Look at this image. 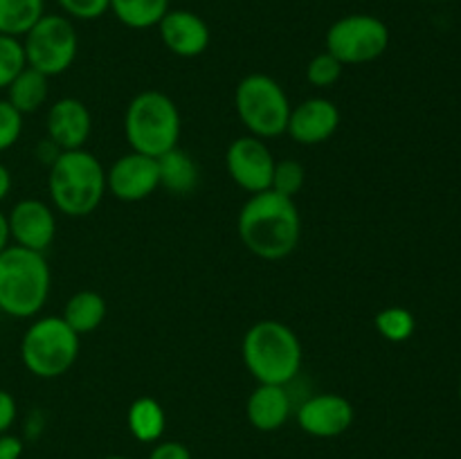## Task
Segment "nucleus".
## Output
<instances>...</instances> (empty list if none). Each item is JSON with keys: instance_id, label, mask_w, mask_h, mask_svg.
<instances>
[{"instance_id": "1", "label": "nucleus", "mask_w": 461, "mask_h": 459, "mask_svg": "<svg viewBox=\"0 0 461 459\" xmlns=\"http://www.w3.org/2000/svg\"><path fill=\"white\" fill-rule=\"evenodd\" d=\"M237 232L248 252L266 261L286 259L302 238V216L295 198L266 189L243 202Z\"/></svg>"}, {"instance_id": "2", "label": "nucleus", "mask_w": 461, "mask_h": 459, "mask_svg": "<svg viewBox=\"0 0 461 459\" xmlns=\"http://www.w3.org/2000/svg\"><path fill=\"white\" fill-rule=\"evenodd\" d=\"M52 286L43 252L9 243L0 252V310L9 318H36L43 310Z\"/></svg>"}, {"instance_id": "3", "label": "nucleus", "mask_w": 461, "mask_h": 459, "mask_svg": "<svg viewBox=\"0 0 461 459\" xmlns=\"http://www.w3.org/2000/svg\"><path fill=\"white\" fill-rule=\"evenodd\" d=\"M241 358L257 382L288 385L302 369V342L279 320H259L243 336Z\"/></svg>"}, {"instance_id": "4", "label": "nucleus", "mask_w": 461, "mask_h": 459, "mask_svg": "<svg viewBox=\"0 0 461 459\" xmlns=\"http://www.w3.org/2000/svg\"><path fill=\"white\" fill-rule=\"evenodd\" d=\"M48 189L54 210L84 219L97 210L106 194V171L99 158L86 148L63 151L50 166Z\"/></svg>"}, {"instance_id": "5", "label": "nucleus", "mask_w": 461, "mask_h": 459, "mask_svg": "<svg viewBox=\"0 0 461 459\" xmlns=\"http://www.w3.org/2000/svg\"><path fill=\"white\" fill-rule=\"evenodd\" d=\"M180 111L169 94L160 90H144L126 106L124 135L131 151L160 158L178 147Z\"/></svg>"}, {"instance_id": "6", "label": "nucleus", "mask_w": 461, "mask_h": 459, "mask_svg": "<svg viewBox=\"0 0 461 459\" xmlns=\"http://www.w3.org/2000/svg\"><path fill=\"white\" fill-rule=\"evenodd\" d=\"M81 336H77L61 315L34 320L23 333L21 360L36 378H59L72 369L79 358Z\"/></svg>"}, {"instance_id": "7", "label": "nucleus", "mask_w": 461, "mask_h": 459, "mask_svg": "<svg viewBox=\"0 0 461 459\" xmlns=\"http://www.w3.org/2000/svg\"><path fill=\"white\" fill-rule=\"evenodd\" d=\"M234 106L248 135L259 140H273L286 133L291 102L277 79L268 75H248L234 90Z\"/></svg>"}, {"instance_id": "8", "label": "nucleus", "mask_w": 461, "mask_h": 459, "mask_svg": "<svg viewBox=\"0 0 461 459\" xmlns=\"http://www.w3.org/2000/svg\"><path fill=\"white\" fill-rule=\"evenodd\" d=\"M21 40L27 68H34L50 79L70 70L79 52L75 22L63 14H43Z\"/></svg>"}, {"instance_id": "9", "label": "nucleus", "mask_w": 461, "mask_h": 459, "mask_svg": "<svg viewBox=\"0 0 461 459\" xmlns=\"http://www.w3.org/2000/svg\"><path fill=\"white\" fill-rule=\"evenodd\" d=\"M324 43L342 66H363L387 52L390 27L374 14H347L331 22Z\"/></svg>"}, {"instance_id": "10", "label": "nucleus", "mask_w": 461, "mask_h": 459, "mask_svg": "<svg viewBox=\"0 0 461 459\" xmlns=\"http://www.w3.org/2000/svg\"><path fill=\"white\" fill-rule=\"evenodd\" d=\"M275 162L277 160L266 140L255 138V135H241L225 151V169L230 178L250 196L270 189Z\"/></svg>"}, {"instance_id": "11", "label": "nucleus", "mask_w": 461, "mask_h": 459, "mask_svg": "<svg viewBox=\"0 0 461 459\" xmlns=\"http://www.w3.org/2000/svg\"><path fill=\"white\" fill-rule=\"evenodd\" d=\"M7 230L14 246L34 252H48L57 237V216L48 202L39 198H23L9 210Z\"/></svg>"}, {"instance_id": "12", "label": "nucleus", "mask_w": 461, "mask_h": 459, "mask_svg": "<svg viewBox=\"0 0 461 459\" xmlns=\"http://www.w3.org/2000/svg\"><path fill=\"white\" fill-rule=\"evenodd\" d=\"M158 187H160L158 160L144 153H126L117 158L106 171V192H111L117 201L140 202L151 196Z\"/></svg>"}, {"instance_id": "13", "label": "nucleus", "mask_w": 461, "mask_h": 459, "mask_svg": "<svg viewBox=\"0 0 461 459\" xmlns=\"http://www.w3.org/2000/svg\"><path fill=\"white\" fill-rule=\"evenodd\" d=\"M356 418L349 399L340 394H315L297 408V423L302 430L318 439H333L345 435Z\"/></svg>"}, {"instance_id": "14", "label": "nucleus", "mask_w": 461, "mask_h": 459, "mask_svg": "<svg viewBox=\"0 0 461 459\" xmlns=\"http://www.w3.org/2000/svg\"><path fill=\"white\" fill-rule=\"evenodd\" d=\"M340 126V111L336 104L327 97H311L300 106L291 108L286 133L293 142L315 147L333 138Z\"/></svg>"}, {"instance_id": "15", "label": "nucleus", "mask_w": 461, "mask_h": 459, "mask_svg": "<svg viewBox=\"0 0 461 459\" xmlns=\"http://www.w3.org/2000/svg\"><path fill=\"white\" fill-rule=\"evenodd\" d=\"M158 34L171 54L183 58L201 57L210 48L212 32L205 18L189 9H169L158 22Z\"/></svg>"}, {"instance_id": "16", "label": "nucleus", "mask_w": 461, "mask_h": 459, "mask_svg": "<svg viewBox=\"0 0 461 459\" xmlns=\"http://www.w3.org/2000/svg\"><path fill=\"white\" fill-rule=\"evenodd\" d=\"M48 138L61 151L84 148L93 130V115L88 106L77 97H63L54 102L48 111Z\"/></svg>"}, {"instance_id": "17", "label": "nucleus", "mask_w": 461, "mask_h": 459, "mask_svg": "<svg viewBox=\"0 0 461 459\" xmlns=\"http://www.w3.org/2000/svg\"><path fill=\"white\" fill-rule=\"evenodd\" d=\"M293 412L291 396L286 385H259L252 390L246 403V417L250 426L259 432H275L284 428Z\"/></svg>"}, {"instance_id": "18", "label": "nucleus", "mask_w": 461, "mask_h": 459, "mask_svg": "<svg viewBox=\"0 0 461 459\" xmlns=\"http://www.w3.org/2000/svg\"><path fill=\"white\" fill-rule=\"evenodd\" d=\"M160 187L174 196H187L198 184V165L187 151L180 147L171 148L165 156L156 158Z\"/></svg>"}, {"instance_id": "19", "label": "nucleus", "mask_w": 461, "mask_h": 459, "mask_svg": "<svg viewBox=\"0 0 461 459\" xmlns=\"http://www.w3.org/2000/svg\"><path fill=\"white\" fill-rule=\"evenodd\" d=\"M106 300L97 291H79L68 300L61 318L77 336L97 331L106 320Z\"/></svg>"}, {"instance_id": "20", "label": "nucleus", "mask_w": 461, "mask_h": 459, "mask_svg": "<svg viewBox=\"0 0 461 459\" xmlns=\"http://www.w3.org/2000/svg\"><path fill=\"white\" fill-rule=\"evenodd\" d=\"M131 435L142 444H158L165 435L167 414L162 405L153 396H140L131 403L129 414H126Z\"/></svg>"}, {"instance_id": "21", "label": "nucleus", "mask_w": 461, "mask_h": 459, "mask_svg": "<svg viewBox=\"0 0 461 459\" xmlns=\"http://www.w3.org/2000/svg\"><path fill=\"white\" fill-rule=\"evenodd\" d=\"M50 97V76L41 75L34 68H25L12 84L7 86V102L21 115H30L43 108Z\"/></svg>"}, {"instance_id": "22", "label": "nucleus", "mask_w": 461, "mask_h": 459, "mask_svg": "<svg viewBox=\"0 0 461 459\" xmlns=\"http://www.w3.org/2000/svg\"><path fill=\"white\" fill-rule=\"evenodd\" d=\"M169 9V0H111L113 16L129 30L158 27Z\"/></svg>"}, {"instance_id": "23", "label": "nucleus", "mask_w": 461, "mask_h": 459, "mask_svg": "<svg viewBox=\"0 0 461 459\" xmlns=\"http://www.w3.org/2000/svg\"><path fill=\"white\" fill-rule=\"evenodd\" d=\"M45 14V0H0V34L23 36Z\"/></svg>"}, {"instance_id": "24", "label": "nucleus", "mask_w": 461, "mask_h": 459, "mask_svg": "<svg viewBox=\"0 0 461 459\" xmlns=\"http://www.w3.org/2000/svg\"><path fill=\"white\" fill-rule=\"evenodd\" d=\"M374 327L387 342H405L412 338L414 328H417V320L403 306H387V309L376 313Z\"/></svg>"}, {"instance_id": "25", "label": "nucleus", "mask_w": 461, "mask_h": 459, "mask_svg": "<svg viewBox=\"0 0 461 459\" xmlns=\"http://www.w3.org/2000/svg\"><path fill=\"white\" fill-rule=\"evenodd\" d=\"M27 68L25 50L18 36L0 34V90H7V86Z\"/></svg>"}, {"instance_id": "26", "label": "nucleus", "mask_w": 461, "mask_h": 459, "mask_svg": "<svg viewBox=\"0 0 461 459\" xmlns=\"http://www.w3.org/2000/svg\"><path fill=\"white\" fill-rule=\"evenodd\" d=\"M306 183V171L302 166V162L297 160H277L275 162L273 171V183H270V189L282 196L295 198L297 194L302 192Z\"/></svg>"}, {"instance_id": "27", "label": "nucleus", "mask_w": 461, "mask_h": 459, "mask_svg": "<svg viewBox=\"0 0 461 459\" xmlns=\"http://www.w3.org/2000/svg\"><path fill=\"white\" fill-rule=\"evenodd\" d=\"M342 70H345V66L324 50V52L315 54L309 61V66H306V81L313 88H331V86L340 81Z\"/></svg>"}, {"instance_id": "28", "label": "nucleus", "mask_w": 461, "mask_h": 459, "mask_svg": "<svg viewBox=\"0 0 461 459\" xmlns=\"http://www.w3.org/2000/svg\"><path fill=\"white\" fill-rule=\"evenodd\" d=\"M23 117L7 99H0V153L9 151L23 135Z\"/></svg>"}, {"instance_id": "29", "label": "nucleus", "mask_w": 461, "mask_h": 459, "mask_svg": "<svg viewBox=\"0 0 461 459\" xmlns=\"http://www.w3.org/2000/svg\"><path fill=\"white\" fill-rule=\"evenodd\" d=\"M63 16L70 21H97L111 12V0H57Z\"/></svg>"}, {"instance_id": "30", "label": "nucleus", "mask_w": 461, "mask_h": 459, "mask_svg": "<svg viewBox=\"0 0 461 459\" xmlns=\"http://www.w3.org/2000/svg\"><path fill=\"white\" fill-rule=\"evenodd\" d=\"M147 459H194L192 450L180 441H158Z\"/></svg>"}, {"instance_id": "31", "label": "nucleus", "mask_w": 461, "mask_h": 459, "mask_svg": "<svg viewBox=\"0 0 461 459\" xmlns=\"http://www.w3.org/2000/svg\"><path fill=\"white\" fill-rule=\"evenodd\" d=\"M16 414H18L16 399H14L7 390L0 387V435L12 430L14 421H16Z\"/></svg>"}, {"instance_id": "32", "label": "nucleus", "mask_w": 461, "mask_h": 459, "mask_svg": "<svg viewBox=\"0 0 461 459\" xmlns=\"http://www.w3.org/2000/svg\"><path fill=\"white\" fill-rule=\"evenodd\" d=\"M23 450H25V444L21 436L12 435V432L0 435V459H21Z\"/></svg>"}, {"instance_id": "33", "label": "nucleus", "mask_w": 461, "mask_h": 459, "mask_svg": "<svg viewBox=\"0 0 461 459\" xmlns=\"http://www.w3.org/2000/svg\"><path fill=\"white\" fill-rule=\"evenodd\" d=\"M61 148L57 147V144L52 142V140H43V142L39 144V148H36V156H39V160L43 162V165H48V166H52V162L57 160L59 156H61Z\"/></svg>"}, {"instance_id": "34", "label": "nucleus", "mask_w": 461, "mask_h": 459, "mask_svg": "<svg viewBox=\"0 0 461 459\" xmlns=\"http://www.w3.org/2000/svg\"><path fill=\"white\" fill-rule=\"evenodd\" d=\"M9 192H12V174H9L7 166L0 162V202L9 196Z\"/></svg>"}, {"instance_id": "35", "label": "nucleus", "mask_w": 461, "mask_h": 459, "mask_svg": "<svg viewBox=\"0 0 461 459\" xmlns=\"http://www.w3.org/2000/svg\"><path fill=\"white\" fill-rule=\"evenodd\" d=\"M9 246V230H7V216L0 212V252Z\"/></svg>"}, {"instance_id": "36", "label": "nucleus", "mask_w": 461, "mask_h": 459, "mask_svg": "<svg viewBox=\"0 0 461 459\" xmlns=\"http://www.w3.org/2000/svg\"><path fill=\"white\" fill-rule=\"evenodd\" d=\"M104 459H131V457H122V454H111V457H104Z\"/></svg>"}, {"instance_id": "37", "label": "nucleus", "mask_w": 461, "mask_h": 459, "mask_svg": "<svg viewBox=\"0 0 461 459\" xmlns=\"http://www.w3.org/2000/svg\"><path fill=\"white\" fill-rule=\"evenodd\" d=\"M459 396H461V378H459Z\"/></svg>"}]
</instances>
